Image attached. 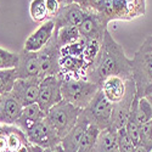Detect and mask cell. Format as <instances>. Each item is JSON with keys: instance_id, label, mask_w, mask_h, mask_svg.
<instances>
[{"instance_id": "cell-8", "label": "cell", "mask_w": 152, "mask_h": 152, "mask_svg": "<svg viewBox=\"0 0 152 152\" xmlns=\"http://www.w3.org/2000/svg\"><path fill=\"white\" fill-rule=\"evenodd\" d=\"M60 56L61 48L57 44L56 35L50 39V42L38 51V58L40 65V78L49 75H57L60 72Z\"/></svg>"}, {"instance_id": "cell-31", "label": "cell", "mask_w": 152, "mask_h": 152, "mask_svg": "<svg viewBox=\"0 0 152 152\" xmlns=\"http://www.w3.org/2000/svg\"><path fill=\"white\" fill-rule=\"evenodd\" d=\"M133 20L146 14V0H126Z\"/></svg>"}, {"instance_id": "cell-41", "label": "cell", "mask_w": 152, "mask_h": 152, "mask_svg": "<svg viewBox=\"0 0 152 152\" xmlns=\"http://www.w3.org/2000/svg\"><path fill=\"white\" fill-rule=\"evenodd\" d=\"M0 100H1V95H0Z\"/></svg>"}, {"instance_id": "cell-34", "label": "cell", "mask_w": 152, "mask_h": 152, "mask_svg": "<svg viewBox=\"0 0 152 152\" xmlns=\"http://www.w3.org/2000/svg\"><path fill=\"white\" fill-rule=\"evenodd\" d=\"M73 3L79 5L84 11L93 10V7H94V1L93 0H73Z\"/></svg>"}, {"instance_id": "cell-39", "label": "cell", "mask_w": 152, "mask_h": 152, "mask_svg": "<svg viewBox=\"0 0 152 152\" xmlns=\"http://www.w3.org/2000/svg\"><path fill=\"white\" fill-rule=\"evenodd\" d=\"M93 1H94V7H93V10H95L101 3H102V0H93Z\"/></svg>"}, {"instance_id": "cell-23", "label": "cell", "mask_w": 152, "mask_h": 152, "mask_svg": "<svg viewBox=\"0 0 152 152\" xmlns=\"http://www.w3.org/2000/svg\"><path fill=\"white\" fill-rule=\"evenodd\" d=\"M56 35V40L60 48L71 45L73 43H77L80 40V33L78 27L75 26H67V27H62L54 33Z\"/></svg>"}, {"instance_id": "cell-26", "label": "cell", "mask_w": 152, "mask_h": 152, "mask_svg": "<svg viewBox=\"0 0 152 152\" xmlns=\"http://www.w3.org/2000/svg\"><path fill=\"white\" fill-rule=\"evenodd\" d=\"M16 80H17L16 68L0 69V95L11 93Z\"/></svg>"}, {"instance_id": "cell-28", "label": "cell", "mask_w": 152, "mask_h": 152, "mask_svg": "<svg viewBox=\"0 0 152 152\" xmlns=\"http://www.w3.org/2000/svg\"><path fill=\"white\" fill-rule=\"evenodd\" d=\"M117 142H118L119 152H135L136 151V146L130 140L128 133L125 130V126L117 130Z\"/></svg>"}, {"instance_id": "cell-5", "label": "cell", "mask_w": 152, "mask_h": 152, "mask_svg": "<svg viewBox=\"0 0 152 152\" xmlns=\"http://www.w3.org/2000/svg\"><path fill=\"white\" fill-rule=\"evenodd\" d=\"M112 112H113V104H111L106 99V96L100 89L89 102V105L82 110V115L86 118L89 124L95 125L101 132L104 129L110 128Z\"/></svg>"}, {"instance_id": "cell-27", "label": "cell", "mask_w": 152, "mask_h": 152, "mask_svg": "<svg viewBox=\"0 0 152 152\" xmlns=\"http://www.w3.org/2000/svg\"><path fill=\"white\" fill-rule=\"evenodd\" d=\"M18 65V53H11L0 48V69L16 68Z\"/></svg>"}, {"instance_id": "cell-35", "label": "cell", "mask_w": 152, "mask_h": 152, "mask_svg": "<svg viewBox=\"0 0 152 152\" xmlns=\"http://www.w3.org/2000/svg\"><path fill=\"white\" fill-rule=\"evenodd\" d=\"M43 152H65V150L62 148V146H61V144H60V145H56V146H54V147L45 148V150H43Z\"/></svg>"}, {"instance_id": "cell-13", "label": "cell", "mask_w": 152, "mask_h": 152, "mask_svg": "<svg viewBox=\"0 0 152 152\" xmlns=\"http://www.w3.org/2000/svg\"><path fill=\"white\" fill-rule=\"evenodd\" d=\"M110 23L111 21H132V14L126 0H102L96 9Z\"/></svg>"}, {"instance_id": "cell-9", "label": "cell", "mask_w": 152, "mask_h": 152, "mask_svg": "<svg viewBox=\"0 0 152 152\" xmlns=\"http://www.w3.org/2000/svg\"><path fill=\"white\" fill-rule=\"evenodd\" d=\"M62 91H61V79L58 75H49L40 80L39 95H38L37 104L39 107L48 113L49 110L54 107L60 101H62Z\"/></svg>"}, {"instance_id": "cell-29", "label": "cell", "mask_w": 152, "mask_h": 152, "mask_svg": "<svg viewBox=\"0 0 152 152\" xmlns=\"http://www.w3.org/2000/svg\"><path fill=\"white\" fill-rule=\"evenodd\" d=\"M125 130H126V133H128L133 144L137 147L139 145H140V126L137 125V123L135 122V119L133 118L132 115L129 116L128 122H126V124H125Z\"/></svg>"}, {"instance_id": "cell-25", "label": "cell", "mask_w": 152, "mask_h": 152, "mask_svg": "<svg viewBox=\"0 0 152 152\" xmlns=\"http://www.w3.org/2000/svg\"><path fill=\"white\" fill-rule=\"evenodd\" d=\"M29 16L34 22L43 23L49 18L45 0H31L29 4Z\"/></svg>"}, {"instance_id": "cell-17", "label": "cell", "mask_w": 152, "mask_h": 152, "mask_svg": "<svg viewBox=\"0 0 152 152\" xmlns=\"http://www.w3.org/2000/svg\"><path fill=\"white\" fill-rule=\"evenodd\" d=\"M23 111V106L12 96L11 93L1 95L0 100V124L15 125L21 113Z\"/></svg>"}, {"instance_id": "cell-14", "label": "cell", "mask_w": 152, "mask_h": 152, "mask_svg": "<svg viewBox=\"0 0 152 152\" xmlns=\"http://www.w3.org/2000/svg\"><path fill=\"white\" fill-rule=\"evenodd\" d=\"M55 33V22L53 18H50L45 22H43L24 42L23 49L27 51L38 53L42 50L54 37Z\"/></svg>"}, {"instance_id": "cell-24", "label": "cell", "mask_w": 152, "mask_h": 152, "mask_svg": "<svg viewBox=\"0 0 152 152\" xmlns=\"http://www.w3.org/2000/svg\"><path fill=\"white\" fill-rule=\"evenodd\" d=\"M99 134H100V130L96 128L95 125L90 124L88 130L85 132L83 139H82L80 145H79L77 152H95Z\"/></svg>"}, {"instance_id": "cell-32", "label": "cell", "mask_w": 152, "mask_h": 152, "mask_svg": "<svg viewBox=\"0 0 152 152\" xmlns=\"http://www.w3.org/2000/svg\"><path fill=\"white\" fill-rule=\"evenodd\" d=\"M45 5H46L49 18H54L61 7V5L57 0H45Z\"/></svg>"}, {"instance_id": "cell-36", "label": "cell", "mask_w": 152, "mask_h": 152, "mask_svg": "<svg viewBox=\"0 0 152 152\" xmlns=\"http://www.w3.org/2000/svg\"><path fill=\"white\" fill-rule=\"evenodd\" d=\"M60 3L61 6H66V5H69V4H73V0H57Z\"/></svg>"}, {"instance_id": "cell-3", "label": "cell", "mask_w": 152, "mask_h": 152, "mask_svg": "<svg viewBox=\"0 0 152 152\" xmlns=\"http://www.w3.org/2000/svg\"><path fill=\"white\" fill-rule=\"evenodd\" d=\"M101 89L88 79H61L62 99L80 110L85 108Z\"/></svg>"}, {"instance_id": "cell-7", "label": "cell", "mask_w": 152, "mask_h": 152, "mask_svg": "<svg viewBox=\"0 0 152 152\" xmlns=\"http://www.w3.org/2000/svg\"><path fill=\"white\" fill-rule=\"evenodd\" d=\"M136 97V89H135V84L133 79L126 80V93L124 97L119 101V102L113 105V112H112V117H111V125L110 128L112 130L117 132L121 128H124L128 118L130 116V111L133 102Z\"/></svg>"}, {"instance_id": "cell-38", "label": "cell", "mask_w": 152, "mask_h": 152, "mask_svg": "<svg viewBox=\"0 0 152 152\" xmlns=\"http://www.w3.org/2000/svg\"><path fill=\"white\" fill-rule=\"evenodd\" d=\"M135 152H151V151H148L146 147H144L142 145H139L137 147H136V151Z\"/></svg>"}, {"instance_id": "cell-40", "label": "cell", "mask_w": 152, "mask_h": 152, "mask_svg": "<svg viewBox=\"0 0 152 152\" xmlns=\"http://www.w3.org/2000/svg\"><path fill=\"white\" fill-rule=\"evenodd\" d=\"M147 100L150 101V102H151V105H152V95H150V96H147Z\"/></svg>"}, {"instance_id": "cell-22", "label": "cell", "mask_w": 152, "mask_h": 152, "mask_svg": "<svg viewBox=\"0 0 152 152\" xmlns=\"http://www.w3.org/2000/svg\"><path fill=\"white\" fill-rule=\"evenodd\" d=\"M95 152H119L117 142V132L112 130L111 128L101 130L97 136Z\"/></svg>"}, {"instance_id": "cell-11", "label": "cell", "mask_w": 152, "mask_h": 152, "mask_svg": "<svg viewBox=\"0 0 152 152\" xmlns=\"http://www.w3.org/2000/svg\"><path fill=\"white\" fill-rule=\"evenodd\" d=\"M42 78H27V79H17L14 88L11 90V94L18 102L23 106H29L35 104L38 101L39 95V86H40Z\"/></svg>"}, {"instance_id": "cell-12", "label": "cell", "mask_w": 152, "mask_h": 152, "mask_svg": "<svg viewBox=\"0 0 152 152\" xmlns=\"http://www.w3.org/2000/svg\"><path fill=\"white\" fill-rule=\"evenodd\" d=\"M26 142L27 135L18 126L0 124V152H17Z\"/></svg>"}, {"instance_id": "cell-30", "label": "cell", "mask_w": 152, "mask_h": 152, "mask_svg": "<svg viewBox=\"0 0 152 152\" xmlns=\"http://www.w3.org/2000/svg\"><path fill=\"white\" fill-rule=\"evenodd\" d=\"M140 145L148 151L152 150V119L140 126Z\"/></svg>"}, {"instance_id": "cell-20", "label": "cell", "mask_w": 152, "mask_h": 152, "mask_svg": "<svg viewBox=\"0 0 152 152\" xmlns=\"http://www.w3.org/2000/svg\"><path fill=\"white\" fill-rule=\"evenodd\" d=\"M45 117H46V113L35 102V104H32L29 106L23 107L21 117L18 118V121L16 122L15 125L18 126L21 130H23L26 133L32 128V126H34L37 123H39L43 119H45Z\"/></svg>"}, {"instance_id": "cell-6", "label": "cell", "mask_w": 152, "mask_h": 152, "mask_svg": "<svg viewBox=\"0 0 152 152\" xmlns=\"http://www.w3.org/2000/svg\"><path fill=\"white\" fill-rule=\"evenodd\" d=\"M108 22L104 16L96 10L85 11V16L82 23L79 24L80 38L84 42H99L102 43L104 35L107 31Z\"/></svg>"}, {"instance_id": "cell-37", "label": "cell", "mask_w": 152, "mask_h": 152, "mask_svg": "<svg viewBox=\"0 0 152 152\" xmlns=\"http://www.w3.org/2000/svg\"><path fill=\"white\" fill-rule=\"evenodd\" d=\"M148 46H150V49L152 50V35H148V37H146V39L144 40Z\"/></svg>"}, {"instance_id": "cell-10", "label": "cell", "mask_w": 152, "mask_h": 152, "mask_svg": "<svg viewBox=\"0 0 152 152\" xmlns=\"http://www.w3.org/2000/svg\"><path fill=\"white\" fill-rule=\"evenodd\" d=\"M26 135L29 142L42 147L43 150L61 144V137L46 119H43L42 122L32 126L28 132H26Z\"/></svg>"}, {"instance_id": "cell-18", "label": "cell", "mask_w": 152, "mask_h": 152, "mask_svg": "<svg viewBox=\"0 0 152 152\" xmlns=\"http://www.w3.org/2000/svg\"><path fill=\"white\" fill-rule=\"evenodd\" d=\"M89 122L80 113V116L75 123V125L72 128V130L61 140V146L65 150V152H77L78 147L80 145V141L85 134V132L89 128Z\"/></svg>"}, {"instance_id": "cell-42", "label": "cell", "mask_w": 152, "mask_h": 152, "mask_svg": "<svg viewBox=\"0 0 152 152\" xmlns=\"http://www.w3.org/2000/svg\"><path fill=\"white\" fill-rule=\"evenodd\" d=\"M151 152H152V150H151Z\"/></svg>"}, {"instance_id": "cell-16", "label": "cell", "mask_w": 152, "mask_h": 152, "mask_svg": "<svg viewBox=\"0 0 152 152\" xmlns=\"http://www.w3.org/2000/svg\"><path fill=\"white\" fill-rule=\"evenodd\" d=\"M84 16L85 11L74 3L66 6H61L56 16L53 18L55 22V31L67 26L79 27V24L84 20Z\"/></svg>"}, {"instance_id": "cell-15", "label": "cell", "mask_w": 152, "mask_h": 152, "mask_svg": "<svg viewBox=\"0 0 152 152\" xmlns=\"http://www.w3.org/2000/svg\"><path fill=\"white\" fill-rule=\"evenodd\" d=\"M17 79H27V78H40V65L38 53L27 51L22 49L18 53V65L16 67Z\"/></svg>"}, {"instance_id": "cell-19", "label": "cell", "mask_w": 152, "mask_h": 152, "mask_svg": "<svg viewBox=\"0 0 152 152\" xmlns=\"http://www.w3.org/2000/svg\"><path fill=\"white\" fill-rule=\"evenodd\" d=\"M126 80L118 75H112L104 80L101 84V91L111 104H117L124 97L126 93Z\"/></svg>"}, {"instance_id": "cell-2", "label": "cell", "mask_w": 152, "mask_h": 152, "mask_svg": "<svg viewBox=\"0 0 152 152\" xmlns=\"http://www.w3.org/2000/svg\"><path fill=\"white\" fill-rule=\"evenodd\" d=\"M132 79L137 99L152 95V50L145 42L132 58Z\"/></svg>"}, {"instance_id": "cell-4", "label": "cell", "mask_w": 152, "mask_h": 152, "mask_svg": "<svg viewBox=\"0 0 152 152\" xmlns=\"http://www.w3.org/2000/svg\"><path fill=\"white\" fill-rule=\"evenodd\" d=\"M80 113H82L80 108L62 100L49 110L45 119L56 130V133L62 140V137H65L75 125Z\"/></svg>"}, {"instance_id": "cell-1", "label": "cell", "mask_w": 152, "mask_h": 152, "mask_svg": "<svg viewBox=\"0 0 152 152\" xmlns=\"http://www.w3.org/2000/svg\"><path fill=\"white\" fill-rule=\"evenodd\" d=\"M112 75L132 79V58L125 55L122 45L107 29L96 58L88 68L86 79L101 86L104 80Z\"/></svg>"}, {"instance_id": "cell-33", "label": "cell", "mask_w": 152, "mask_h": 152, "mask_svg": "<svg viewBox=\"0 0 152 152\" xmlns=\"http://www.w3.org/2000/svg\"><path fill=\"white\" fill-rule=\"evenodd\" d=\"M17 152H43V148L39 146H35L32 142H26L24 145H22L20 147V150Z\"/></svg>"}, {"instance_id": "cell-21", "label": "cell", "mask_w": 152, "mask_h": 152, "mask_svg": "<svg viewBox=\"0 0 152 152\" xmlns=\"http://www.w3.org/2000/svg\"><path fill=\"white\" fill-rule=\"evenodd\" d=\"M130 115L133 116V118L135 119L139 126H142L145 123L152 119V105L147 100V97H142V99L135 97Z\"/></svg>"}]
</instances>
